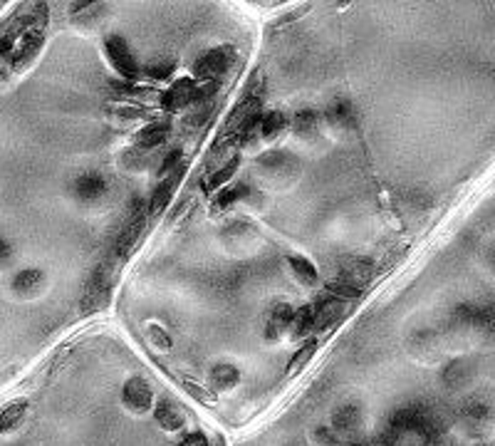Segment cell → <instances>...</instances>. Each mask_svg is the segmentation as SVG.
Masks as SVG:
<instances>
[{"instance_id":"4316f807","label":"cell","mask_w":495,"mask_h":446,"mask_svg":"<svg viewBox=\"0 0 495 446\" xmlns=\"http://www.w3.org/2000/svg\"><path fill=\"white\" fill-rule=\"evenodd\" d=\"M314 352H317V340H307V342H305V345L293 355V360H290L288 375H298V372H302L305 367L310 365V360L314 357Z\"/></svg>"},{"instance_id":"83f0119b","label":"cell","mask_w":495,"mask_h":446,"mask_svg":"<svg viewBox=\"0 0 495 446\" xmlns=\"http://www.w3.org/2000/svg\"><path fill=\"white\" fill-rule=\"evenodd\" d=\"M327 295H334L339 300H357L364 295V290L352 283H344V280H332V283H327Z\"/></svg>"},{"instance_id":"52a82bcc","label":"cell","mask_w":495,"mask_h":446,"mask_svg":"<svg viewBox=\"0 0 495 446\" xmlns=\"http://www.w3.org/2000/svg\"><path fill=\"white\" fill-rule=\"evenodd\" d=\"M312 308H314V332H324V330L332 327L344 315V300L334 298V295H324Z\"/></svg>"},{"instance_id":"5b68a950","label":"cell","mask_w":495,"mask_h":446,"mask_svg":"<svg viewBox=\"0 0 495 446\" xmlns=\"http://www.w3.org/2000/svg\"><path fill=\"white\" fill-rule=\"evenodd\" d=\"M121 402H124V406H127L129 411H134V414H144V411L152 409L154 392L147 380L132 377L127 385L121 387Z\"/></svg>"},{"instance_id":"f35d334b","label":"cell","mask_w":495,"mask_h":446,"mask_svg":"<svg viewBox=\"0 0 495 446\" xmlns=\"http://www.w3.org/2000/svg\"><path fill=\"white\" fill-rule=\"evenodd\" d=\"M178 446H208V439L203 431H191V434L183 436V441Z\"/></svg>"},{"instance_id":"7a4b0ae2","label":"cell","mask_w":495,"mask_h":446,"mask_svg":"<svg viewBox=\"0 0 495 446\" xmlns=\"http://www.w3.org/2000/svg\"><path fill=\"white\" fill-rule=\"evenodd\" d=\"M104 52H106V60H109V65L116 70V75L121 77V80L127 82H137L139 75H142V67H139L137 57H134L132 47H129V42L124 40L121 35H109L104 40Z\"/></svg>"},{"instance_id":"ac0fdd59","label":"cell","mask_w":495,"mask_h":446,"mask_svg":"<svg viewBox=\"0 0 495 446\" xmlns=\"http://www.w3.org/2000/svg\"><path fill=\"white\" fill-rule=\"evenodd\" d=\"M211 390L216 392H226V390H233V387L240 382V370L236 365H228V362H221L211 370Z\"/></svg>"},{"instance_id":"4dcf8cb0","label":"cell","mask_w":495,"mask_h":446,"mask_svg":"<svg viewBox=\"0 0 495 446\" xmlns=\"http://www.w3.org/2000/svg\"><path fill=\"white\" fill-rule=\"evenodd\" d=\"M221 82H203V85H196L193 87V97H191V104H211L213 95L218 92Z\"/></svg>"},{"instance_id":"484cf974","label":"cell","mask_w":495,"mask_h":446,"mask_svg":"<svg viewBox=\"0 0 495 446\" xmlns=\"http://www.w3.org/2000/svg\"><path fill=\"white\" fill-rule=\"evenodd\" d=\"M25 411H28V402H13V404H8L6 409L0 411V434L16 429L23 421V416H25Z\"/></svg>"},{"instance_id":"e575fe53","label":"cell","mask_w":495,"mask_h":446,"mask_svg":"<svg viewBox=\"0 0 495 446\" xmlns=\"http://www.w3.org/2000/svg\"><path fill=\"white\" fill-rule=\"evenodd\" d=\"M478 330H488V332H495V300H490V303H480Z\"/></svg>"},{"instance_id":"d6a6232c","label":"cell","mask_w":495,"mask_h":446,"mask_svg":"<svg viewBox=\"0 0 495 446\" xmlns=\"http://www.w3.org/2000/svg\"><path fill=\"white\" fill-rule=\"evenodd\" d=\"M144 75L152 77V80H169L173 75V62L171 60H159V62H152V65L144 67Z\"/></svg>"},{"instance_id":"60d3db41","label":"cell","mask_w":495,"mask_h":446,"mask_svg":"<svg viewBox=\"0 0 495 446\" xmlns=\"http://www.w3.org/2000/svg\"><path fill=\"white\" fill-rule=\"evenodd\" d=\"M11 255H13L11 243H8L6 239H0V263H8V260H11Z\"/></svg>"},{"instance_id":"44dd1931","label":"cell","mask_w":495,"mask_h":446,"mask_svg":"<svg viewBox=\"0 0 495 446\" xmlns=\"http://www.w3.org/2000/svg\"><path fill=\"white\" fill-rule=\"evenodd\" d=\"M250 193V186L248 183H236V186H226L213 196V203H211V211L213 213H221L226 208H231L233 203H238L240 198H245Z\"/></svg>"},{"instance_id":"d6986e66","label":"cell","mask_w":495,"mask_h":446,"mask_svg":"<svg viewBox=\"0 0 495 446\" xmlns=\"http://www.w3.org/2000/svg\"><path fill=\"white\" fill-rule=\"evenodd\" d=\"M310 332H314V308L312 305H302V308H298L293 315L290 337H293V340H302Z\"/></svg>"},{"instance_id":"d590c367","label":"cell","mask_w":495,"mask_h":446,"mask_svg":"<svg viewBox=\"0 0 495 446\" xmlns=\"http://www.w3.org/2000/svg\"><path fill=\"white\" fill-rule=\"evenodd\" d=\"M181 167V149H171V152L166 154V159H164L161 164H159V176H169V174H173L176 169Z\"/></svg>"},{"instance_id":"ab89813d","label":"cell","mask_w":495,"mask_h":446,"mask_svg":"<svg viewBox=\"0 0 495 446\" xmlns=\"http://www.w3.org/2000/svg\"><path fill=\"white\" fill-rule=\"evenodd\" d=\"M13 45H16V30L6 32V35L0 37V57H6L13 52Z\"/></svg>"},{"instance_id":"7402d4cb","label":"cell","mask_w":495,"mask_h":446,"mask_svg":"<svg viewBox=\"0 0 495 446\" xmlns=\"http://www.w3.org/2000/svg\"><path fill=\"white\" fill-rule=\"evenodd\" d=\"M470 365L465 360H453L451 365H446V370L441 372V380H444L446 387H451V390H460V387L465 385V382L470 380Z\"/></svg>"},{"instance_id":"e0dca14e","label":"cell","mask_w":495,"mask_h":446,"mask_svg":"<svg viewBox=\"0 0 495 446\" xmlns=\"http://www.w3.org/2000/svg\"><path fill=\"white\" fill-rule=\"evenodd\" d=\"M166 137H169V124L166 122H152L134 134V144H137L139 149H157L166 142Z\"/></svg>"},{"instance_id":"ffe728a7","label":"cell","mask_w":495,"mask_h":446,"mask_svg":"<svg viewBox=\"0 0 495 446\" xmlns=\"http://www.w3.org/2000/svg\"><path fill=\"white\" fill-rule=\"evenodd\" d=\"M238 164H240V159L238 157H231V159H226V162L221 164V167H216L211 174H208V179L203 181V191H221L223 188V183L226 181H231L233 179V174L238 171Z\"/></svg>"},{"instance_id":"d4e9b609","label":"cell","mask_w":495,"mask_h":446,"mask_svg":"<svg viewBox=\"0 0 495 446\" xmlns=\"http://www.w3.org/2000/svg\"><path fill=\"white\" fill-rule=\"evenodd\" d=\"M327 119L337 127L347 129V127H354V107L349 100H337L332 107L327 109Z\"/></svg>"},{"instance_id":"ba28073f","label":"cell","mask_w":495,"mask_h":446,"mask_svg":"<svg viewBox=\"0 0 495 446\" xmlns=\"http://www.w3.org/2000/svg\"><path fill=\"white\" fill-rule=\"evenodd\" d=\"M181 179H183V167H178L176 171L169 174V176H164L161 181H159V186L154 188V193H152V203H149V213H152V216L164 213V208L171 203V198H173V193H176Z\"/></svg>"},{"instance_id":"6da1fadb","label":"cell","mask_w":495,"mask_h":446,"mask_svg":"<svg viewBox=\"0 0 495 446\" xmlns=\"http://www.w3.org/2000/svg\"><path fill=\"white\" fill-rule=\"evenodd\" d=\"M119 268H121V263L114 258L97 265V270L92 273L90 285H87V290H85V298H82V313H87V315L99 313L102 308L109 305V295H111V288H114L116 278H119Z\"/></svg>"},{"instance_id":"2e32d148","label":"cell","mask_w":495,"mask_h":446,"mask_svg":"<svg viewBox=\"0 0 495 446\" xmlns=\"http://www.w3.org/2000/svg\"><path fill=\"white\" fill-rule=\"evenodd\" d=\"M288 268H290V273L295 275V280H298V283H302V285H307V288H312V285L319 283L317 268H314L312 260L305 258V255L290 253L288 255Z\"/></svg>"},{"instance_id":"74e56055","label":"cell","mask_w":495,"mask_h":446,"mask_svg":"<svg viewBox=\"0 0 495 446\" xmlns=\"http://www.w3.org/2000/svg\"><path fill=\"white\" fill-rule=\"evenodd\" d=\"M183 387H186L188 392H191L193 397H196L198 402H206V404H211L213 399H216V397H213V392H208L206 387H201V385H196V382H183Z\"/></svg>"},{"instance_id":"8992f818","label":"cell","mask_w":495,"mask_h":446,"mask_svg":"<svg viewBox=\"0 0 495 446\" xmlns=\"http://www.w3.org/2000/svg\"><path fill=\"white\" fill-rule=\"evenodd\" d=\"M106 191H109V183H106V179L97 171H85L75 179V196L85 203L99 201Z\"/></svg>"},{"instance_id":"9c48e42d","label":"cell","mask_w":495,"mask_h":446,"mask_svg":"<svg viewBox=\"0 0 495 446\" xmlns=\"http://www.w3.org/2000/svg\"><path fill=\"white\" fill-rule=\"evenodd\" d=\"M42 45H45L42 30H28L25 35H23L20 45H18V50L13 52V70H18V72L25 70V67L37 57V52L42 50Z\"/></svg>"},{"instance_id":"8fae6325","label":"cell","mask_w":495,"mask_h":446,"mask_svg":"<svg viewBox=\"0 0 495 446\" xmlns=\"http://www.w3.org/2000/svg\"><path fill=\"white\" fill-rule=\"evenodd\" d=\"M493 406H490L488 399H483V397H470V399L463 402V406H460V416L465 419V424L475 426V429H480V426L490 424L493 421Z\"/></svg>"},{"instance_id":"8d00e7d4","label":"cell","mask_w":495,"mask_h":446,"mask_svg":"<svg viewBox=\"0 0 495 446\" xmlns=\"http://www.w3.org/2000/svg\"><path fill=\"white\" fill-rule=\"evenodd\" d=\"M312 446H339V439L334 431L317 426V429H312Z\"/></svg>"},{"instance_id":"277c9868","label":"cell","mask_w":495,"mask_h":446,"mask_svg":"<svg viewBox=\"0 0 495 446\" xmlns=\"http://www.w3.org/2000/svg\"><path fill=\"white\" fill-rule=\"evenodd\" d=\"M142 234H144V206H142V201H134L132 218H129V223L124 226L119 239H116L114 258L127 260V255L132 253V248L139 243V239H142Z\"/></svg>"},{"instance_id":"cb8c5ba5","label":"cell","mask_w":495,"mask_h":446,"mask_svg":"<svg viewBox=\"0 0 495 446\" xmlns=\"http://www.w3.org/2000/svg\"><path fill=\"white\" fill-rule=\"evenodd\" d=\"M359 421H362V411H359V406H354V404L339 406V409L332 414V426L337 431H352V429H357Z\"/></svg>"},{"instance_id":"4fadbf2b","label":"cell","mask_w":495,"mask_h":446,"mask_svg":"<svg viewBox=\"0 0 495 446\" xmlns=\"http://www.w3.org/2000/svg\"><path fill=\"white\" fill-rule=\"evenodd\" d=\"M154 419H157V424L164 426L166 431H178L186 426V416H183L181 406L169 399L159 402V404L154 406Z\"/></svg>"},{"instance_id":"f1b7e54d","label":"cell","mask_w":495,"mask_h":446,"mask_svg":"<svg viewBox=\"0 0 495 446\" xmlns=\"http://www.w3.org/2000/svg\"><path fill=\"white\" fill-rule=\"evenodd\" d=\"M293 129H295V134H310V132H314L317 129V114H314L312 109H302V112H298L295 114V119H293Z\"/></svg>"},{"instance_id":"30bf717a","label":"cell","mask_w":495,"mask_h":446,"mask_svg":"<svg viewBox=\"0 0 495 446\" xmlns=\"http://www.w3.org/2000/svg\"><path fill=\"white\" fill-rule=\"evenodd\" d=\"M295 310L290 305H275L268 315V323H265V340L278 342L285 332H290V323H293Z\"/></svg>"},{"instance_id":"836d02e7","label":"cell","mask_w":495,"mask_h":446,"mask_svg":"<svg viewBox=\"0 0 495 446\" xmlns=\"http://www.w3.org/2000/svg\"><path fill=\"white\" fill-rule=\"evenodd\" d=\"M149 340L154 342V347H159V350H171V334L166 332V330L161 327V325H149Z\"/></svg>"},{"instance_id":"b9f144b4","label":"cell","mask_w":495,"mask_h":446,"mask_svg":"<svg viewBox=\"0 0 495 446\" xmlns=\"http://www.w3.org/2000/svg\"><path fill=\"white\" fill-rule=\"evenodd\" d=\"M349 446H364V444H349Z\"/></svg>"},{"instance_id":"5bb4252c","label":"cell","mask_w":495,"mask_h":446,"mask_svg":"<svg viewBox=\"0 0 495 446\" xmlns=\"http://www.w3.org/2000/svg\"><path fill=\"white\" fill-rule=\"evenodd\" d=\"M42 285H45V273L37 268H25L13 275L11 288L18 295H37L42 290Z\"/></svg>"},{"instance_id":"1f68e13d","label":"cell","mask_w":495,"mask_h":446,"mask_svg":"<svg viewBox=\"0 0 495 446\" xmlns=\"http://www.w3.org/2000/svg\"><path fill=\"white\" fill-rule=\"evenodd\" d=\"M111 109H114L116 117H121V119H139V117H147V114H152V109H147V107L129 104V102H119V104H114Z\"/></svg>"},{"instance_id":"7c38bea8","label":"cell","mask_w":495,"mask_h":446,"mask_svg":"<svg viewBox=\"0 0 495 446\" xmlns=\"http://www.w3.org/2000/svg\"><path fill=\"white\" fill-rule=\"evenodd\" d=\"M193 87H196V85H193V80H188V77H186V80H176L161 95V107H164V109H169V112H173V109H181V107L191 104Z\"/></svg>"},{"instance_id":"f546056e","label":"cell","mask_w":495,"mask_h":446,"mask_svg":"<svg viewBox=\"0 0 495 446\" xmlns=\"http://www.w3.org/2000/svg\"><path fill=\"white\" fill-rule=\"evenodd\" d=\"M109 87L116 92V95H134V97H149L157 95L152 87H139L137 82H127V80H111Z\"/></svg>"},{"instance_id":"9a60e30c","label":"cell","mask_w":495,"mask_h":446,"mask_svg":"<svg viewBox=\"0 0 495 446\" xmlns=\"http://www.w3.org/2000/svg\"><path fill=\"white\" fill-rule=\"evenodd\" d=\"M372 273H374V265H372V260L354 258V260H347V263L342 265V270H339V280H344V283H352V285H357V288H362V285L367 283L369 278H372Z\"/></svg>"},{"instance_id":"603a6c76","label":"cell","mask_w":495,"mask_h":446,"mask_svg":"<svg viewBox=\"0 0 495 446\" xmlns=\"http://www.w3.org/2000/svg\"><path fill=\"white\" fill-rule=\"evenodd\" d=\"M288 114H283V112H268V114H263V119H260V127H258V137L260 139H275L278 134H283V129L288 127Z\"/></svg>"},{"instance_id":"3957f363","label":"cell","mask_w":495,"mask_h":446,"mask_svg":"<svg viewBox=\"0 0 495 446\" xmlns=\"http://www.w3.org/2000/svg\"><path fill=\"white\" fill-rule=\"evenodd\" d=\"M233 60H236V50L231 45L213 47V50L203 52L196 62H193V77L203 82H218L228 70H231Z\"/></svg>"}]
</instances>
